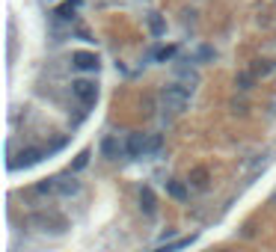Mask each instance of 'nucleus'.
Listing matches in <instances>:
<instances>
[{
    "label": "nucleus",
    "instance_id": "obj_9",
    "mask_svg": "<svg viewBox=\"0 0 276 252\" xmlns=\"http://www.w3.org/2000/svg\"><path fill=\"white\" fill-rule=\"evenodd\" d=\"M140 205H143V211H146V214H149V217H152V214H155V193H152V190H149V187H143V193H140Z\"/></svg>",
    "mask_w": 276,
    "mask_h": 252
},
{
    "label": "nucleus",
    "instance_id": "obj_17",
    "mask_svg": "<svg viewBox=\"0 0 276 252\" xmlns=\"http://www.w3.org/2000/svg\"><path fill=\"white\" fill-rule=\"evenodd\" d=\"M250 83H253V80H250V74L241 71V74H238V86H241V89H250Z\"/></svg>",
    "mask_w": 276,
    "mask_h": 252
},
{
    "label": "nucleus",
    "instance_id": "obj_2",
    "mask_svg": "<svg viewBox=\"0 0 276 252\" xmlns=\"http://www.w3.org/2000/svg\"><path fill=\"white\" fill-rule=\"evenodd\" d=\"M71 92H74V98L80 101V104H95V98H98V86L92 83V80H87V77H80V80H74L71 83Z\"/></svg>",
    "mask_w": 276,
    "mask_h": 252
},
{
    "label": "nucleus",
    "instance_id": "obj_18",
    "mask_svg": "<svg viewBox=\"0 0 276 252\" xmlns=\"http://www.w3.org/2000/svg\"><path fill=\"white\" fill-rule=\"evenodd\" d=\"M202 178H205V172H202V169H199V172H193V184H196V187H205Z\"/></svg>",
    "mask_w": 276,
    "mask_h": 252
},
{
    "label": "nucleus",
    "instance_id": "obj_15",
    "mask_svg": "<svg viewBox=\"0 0 276 252\" xmlns=\"http://www.w3.org/2000/svg\"><path fill=\"white\" fill-rule=\"evenodd\" d=\"M36 193H39V196H51V193H57V178H51V181H42V184H36Z\"/></svg>",
    "mask_w": 276,
    "mask_h": 252
},
{
    "label": "nucleus",
    "instance_id": "obj_10",
    "mask_svg": "<svg viewBox=\"0 0 276 252\" xmlns=\"http://www.w3.org/2000/svg\"><path fill=\"white\" fill-rule=\"evenodd\" d=\"M119 151H125V146H119V139H113V136H107L101 143V154L104 157H116Z\"/></svg>",
    "mask_w": 276,
    "mask_h": 252
},
{
    "label": "nucleus",
    "instance_id": "obj_14",
    "mask_svg": "<svg viewBox=\"0 0 276 252\" xmlns=\"http://www.w3.org/2000/svg\"><path fill=\"white\" fill-rule=\"evenodd\" d=\"M190 240L193 237H184V240H175V243H167V246H157L155 252H178V249H184V246H190Z\"/></svg>",
    "mask_w": 276,
    "mask_h": 252
},
{
    "label": "nucleus",
    "instance_id": "obj_6",
    "mask_svg": "<svg viewBox=\"0 0 276 252\" xmlns=\"http://www.w3.org/2000/svg\"><path fill=\"white\" fill-rule=\"evenodd\" d=\"M57 193L60 196H77L80 193V181L71 178V172H69V178H57Z\"/></svg>",
    "mask_w": 276,
    "mask_h": 252
},
{
    "label": "nucleus",
    "instance_id": "obj_16",
    "mask_svg": "<svg viewBox=\"0 0 276 252\" xmlns=\"http://www.w3.org/2000/svg\"><path fill=\"white\" fill-rule=\"evenodd\" d=\"M175 50H178V48H175V45H170V48H160L157 53H152V57H155L157 63H167V60H173V57H175Z\"/></svg>",
    "mask_w": 276,
    "mask_h": 252
},
{
    "label": "nucleus",
    "instance_id": "obj_11",
    "mask_svg": "<svg viewBox=\"0 0 276 252\" xmlns=\"http://www.w3.org/2000/svg\"><path fill=\"white\" fill-rule=\"evenodd\" d=\"M149 30H152V36H163L167 33V21L152 12V15H149Z\"/></svg>",
    "mask_w": 276,
    "mask_h": 252
},
{
    "label": "nucleus",
    "instance_id": "obj_7",
    "mask_svg": "<svg viewBox=\"0 0 276 252\" xmlns=\"http://www.w3.org/2000/svg\"><path fill=\"white\" fill-rule=\"evenodd\" d=\"M167 193H170L173 199H178V202H184L190 196V190H187L184 181H167Z\"/></svg>",
    "mask_w": 276,
    "mask_h": 252
},
{
    "label": "nucleus",
    "instance_id": "obj_4",
    "mask_svg": "<svg viewBox=\"0 0 276 252\" xmlns=\"http://www.w3.org/2000/svg\"><path fill=\"white\" fill-rule=\"evenodd\" d=\"M71 66L80 68V71H95L98 68V57L89 53V50H74L71 53Z\"/></svg>",
    "mask_w": 276,
    "mask_h": 252
},
{
    "label": "nucleus",
    "instance_id": "obj_5",
    "mask_svg": "<svg viewBox=\"0 0 276 252\" xmlns=\"http://www.w3.org/2000/svg\"><path fill=\"white\" fill-rule=\"evenodd\" d=\"M42 157H45L42 149H24L18 154V160H12V169H27V166H33V163H39Z\"/></svg>",
    "mask_w": 276,
    "mask_h": 252
},
{
    "label": "nucleus",
    "instance_id": "obj_13",
    "mask_svg": "<svg viewBox=\"0 0 276 252\" xmlns=\"http://www.w3.org/2000/svg\"><path fill=\"white\" fill-rule=\"evenodd\" d=\"M89 157H92V151H80L77 157H74V163H71V172H80V169H87L89 166Z\"/></svg>",
    "mask_w": 276,
    "mask_h": 252
},
{
    "label": "nucleus",
    "instance_id": "obj_12",
    "mask_svg": "<svg viewBox=\"0 0 276 252\" xmlns=\"http://www.w3.org/2000/svg\"><path fill=\"white\" fill-rule=\"evenodd\" d=\"M163 146V136L160 134H149V146H146V157H155L157 151Z\"/></svg>",
    "mask_w": 276,
    "mask_h": 252
},
{
    "label": "nucleus",
    "instance_id": "obj_1",
    "mask_svg": "<svg viewBox=\"0 0 276 252\" xmlns=\"http://www.w3.org/2000/svg\"><path fill=\"white\" fill-rule=\"evenodd\" d=\"M187 101H190V92H187V86H181V83H170V86H163V92H160V104L170 113H181L187 107Z\"/></svg>",
    "mask_w": 276,
    "mask_h": 252
},
{
    "label": "nucleus",
    "instance_id": "obj_3",
    "mask_svg": "<svg viewBox=\"0 0 276 252\" xmlns=\"http://www.w3.org/2000/svg\"><path fill=\"white\" fill-rule=\"evenodd\" d=\"M146 146H149V134H131L125 139V154L128 157H146Z\"/></svg>",
    "mask_w": 276,
    "mask_h": 252
},
{
    "label": "nucleus",
    "instance_id": "obj_8",
    "mask_svg": "<svg viewBox=\"0 0 276 252\" xmlns=\"http://www.w3.org/2000/svg\"><path fill=\"white\" fill-rule=\"evenodd\" d=\"M74 6H77V0H69V3L57 6V9H53V18H57V21H71V18H74Z\"/></svg>",
    "mask_w": 276,
    "mask_h": 252
},
{
    "label": "nucleus",
    "instance_id": "obj_19",
    "mask_svg": "<svg viewBox=\"0 0 276 252\" xmlns=\"http://www.w3.org/2000/svg\"><path fill=\"white\" fill-rule=\"evenodd\" d=\"M214 57V48H202L199 50V60H211Z\"/></svg>",
    "mask_w": 276,
    "mask_h": 252
}]
</instances>
